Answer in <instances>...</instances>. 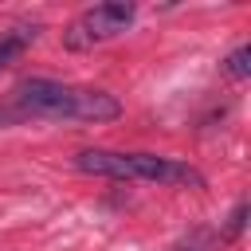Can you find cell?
<instances>
[{
	"instance_id": "5",
	"label": "cell",
	"mask_w": 251,
	"mask_h": 251,
	"mask_svg": "<svg viewBox=\"0 0 251 251\" xmlns=\"http://www.w3.org/2000/svg\"><path fill=\"white\" fill-rule=\"evenodd\" d=\"M224 71H227L231 78H247V75H251V47H247V43H239V47L224 59Z\"/></svg>"
},
{
	"instance_id": "1",
	"label": "cell",
	"mask_w": 251,
	"mask_h": 251,
	"mask_svg": "<svg viewBox=\"0 0 251 251\" xmlns=\"http://www.w3.org/2000/svg\"><path fill=\"white\" fill-rule=\"evenodd\" d=\"M122 102L106 90L51 82V78H24L0 98V126H20L31 118L47 122H114Z\"/></svg>"
},
{
	"instance_id": "2",
	"label": "cell",
	"mask_w": 251,
	"mask_h": 251,
	"mask_svg": "<svg viewBox=\"0 0 251 251\" xmlns=\"http://www.w3.org/2000/svg\"><path fill=\"white\" fill-rule=\"evenodd\" d=\"M75 165L90 176H110V180H153V184H184V188H204V173H196L184 161L157 157V153H114V149H82Z\"/></svg>"
},
{
	"instance_id": "4",
	"label": "cell",
	"mask_w": 251,
	"mask_h": 251,
	"mask_svg": "<svg viewBox=\"0 0 251 251\" xmlns=\"http://www.w3.org/2000/svg\"><path fill=\"white\" fill-rule=\"evenodd\" d=\"M31 39H35V27H16V31H8V35H0V67H8Z\"/></svg>"
},
{
	"instance_id": "6",
	"label": "cell",
	"mask_w": 251,
	"mask_h": 251,
	"mask_svg": "<svg viewBox=\"0 0 251 251\" xmlns=\"http://www.w3.org/2000/svg\"><path fill=\"white\" fill-rule=\"evenodd\" d=\"M243 220H247V204H239V208H235V216H231V224H227L224 239H235V235L243 231Z\"/></svg>"
},
{
	"instance_id": "3",
	"label": "cell",
	"mask_w": 251,
	"mask_h": 251,
	"mask_svg": "<svg viewBox=\"0 0 251 251\" xmlns=\"http://www.w3.org/2000/svg\"><path fill=\"white\" fill-rule=\"evenodd\" d=\"M133 16H137L133 4H94V8H86L82 16H75V20L67 24L63 47L86 51V47H94V43H106V39L122 35V31L133 24Z\"/></svg>"
}]
</instances>
